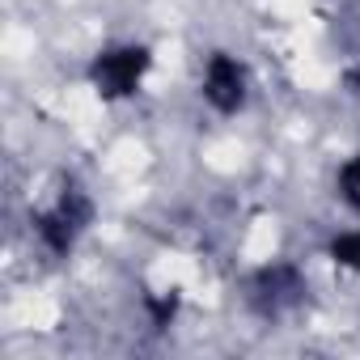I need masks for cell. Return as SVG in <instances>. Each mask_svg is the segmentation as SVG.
<instances>
[{"label":"cell","instance_id":"4","mask_svg":"<svg viewBox=\"0 0 360 360\" xmlns=\"http://www.w3.org/2000/svg\"><path fill=\"white\" fill-rule=\"evenodd\" d=\"M301 292H305V284H301V276H297L292 267H267V271L259 276V301H263V309H271V314L297 305Z\"/></svg>","mask_w":360,"mask_h":360},{"label":"cell","instance_id":"1","mask_svg":"<svg viewBox=\"0 0 360 360\" xmlns=\"http://www.w3.org/2000/svg\"><path fill=\"white\" fill-rule=\"evenodd\" d=\"M144 68H148L144 47H115V51H102L94 60V85L102 98H127L140 85Z\"/></svg>","mask_w":360,"mask_h":360},{"label":"cell","instance_id":"2","mask_svg":"<svg viewBox=\"0 0 360 360\" xmlns=\"http://www.w3.org/2000/svg\"><path fill=\"white\" fill-rule=\"evenodd\" d=\"M89 217H94V204L72 187V191L60 200V208H56V212L39 217V233H43V242H47L56 255H64V250L72 246V238L89 225Z\"/></svg>","mask_w":360,"mask_h":360},{"label":"cell","instance_id":"5","mask_svg":"<svg viewBox=\"0 0 360 360\" xmlns=\"http://www.w3.org/2000/svg\"><path fill=\"white\" fill-rule=\"evenodd\" d=\"M330 259L343 263V267H352V271H360V233L335 238V242H330Z\"/></svg>","mask_w":360,"mask_h":360},{"label":"cell","instance_id":"3","mask_svg":"<svg viewBox=\"0 0 360 360\" xmlns=\"http://www.w3.org/2000/svg\"><path fill=\"white\" fill-rule=\"evenodd\" d=\"M204 98L217 106V110H238L242 98H246V72L233 56H212L208 60V77H204Z\"/></svg>","mask_w":360,"mask_h":360}]
</instances>
